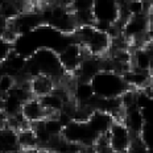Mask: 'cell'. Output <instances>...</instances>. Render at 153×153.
I'll use <instances>...</instances> for the list:
<instances>
[{"mask_svg":"<svg viewBox=\"0 0 153 153\" xmlns=\"http://www.w3.org/2000/svg\"><path fill=\"white\" fill-rule=\"evenodd\" d=\"M92 92L99 99H115L120 98L129 90L123 75L110 70H100L90 79Z\"/></svg>","mask_w":153,"mask_h":153,"instance_id":"cell-1","label":"cell"},{"mask_svg":"<svg viewBox=\"0 0 153 153\" xmlns=\"http://www.w3.org/2000/svg\"><path fill=\"white\" fill-rule=\"evenodd\" d=\"M76 44H79L86 53L95 58H102L110 50L111 40L106 32H102L94 25L76 27L74 29Z\"/></svg>","mask_w":153,"mask_h":153,"instance_id":"cell-2","label":"cell"},{"mask_svg":"<svg viewBox=\"0 0 153 153\" xmlns=\"http://www.w3.org/2000/svg\"><path fill=\"white\" fill-rule=\"evenodd\" d=\"M29 74H32V78L42 74L50 76L56 82L62 74H65V71H63L61 66V62H59L58 53L53 52L50 49L37 50L30 58Z\"/></svg>","mask_w":153,"mask_h":153,"instance_id":"cell-3","label":"cell"},{"mask_svg":"<svg viewBox=\"0 0 153 153\" xmlns=\"http://www.w3.org/2000/svg\"><path fill=\"white\" fill-rule=\"evenodd\" d=\"M91 13L94 27L102 32H107L111 25H116L120 19V3L114 0H95L92 1Z\"/></svg>","mask_w":153,"mask_h":153,"instance_id":"cell-4","label":"cell"},{"mask_svg":"<svg viewBox=\"0 0 153 153\" xmlns=\"http://www.w3.org/2000/svg\"><path fill=\"white\" fill-rule=\"evenodd\" d=\"M61 137L69 144H74L78 146H91L97 141V136L92 133L87 124L76 122H69L63 127Z\"/></svg>","mask_w":153,"mask_h":153,"instance_id":"cell-5","label":"cell"},{"mask_svg":"<svg viewBox=\"0 0 153 153\" xmlns=\"http://www.w3.org/2000/svg\"><path fill=\"white\" fill-rule=\"evenodd\" d=\"M108 148L116 153H127L132 144V135L122 122H114L110 131L107 132Z\"/></svg>","mask_w":153,"mask_h":153,"instance_id":"cell-6","label":"cell"},{"mask_svg":"<svg viewBox=\"0 0 153 153\" xmlns=\"http://www.w3.org/2000/svg\"><path fill=\"white\" fill-rule=\"evenodd\" d=\"M86 56H88L86 53V50L82 48L79 44H69L68 46H65L61 52L58 53V58L61 62V66L65 73H70L74 74L78 70L81 62L83 61Z\"/></svg>","mask_w":153,"mask_h":153,"instance_id":"cell-7","label":"cell"},{"mask_svg":"<svg viewBox=\"0 0 153 153\" xmlns=\"http://www.w3.org/2000/svg\"><path fill=\"white\" fill-rule=\"evenodd\" d=\"M114 122H115V119L112 115L104 112V111H100V110H94L90 114L86 124L92 131V133L98 137V136L106 135L108 131H110Z\"/></svg>","mask_w":153,"mask_h":153,"instance_id":"cell-8","label":"cell"},{"mask_svg":"<svg viewBox=\"0 0 153 153\" xmlns=\"http://www.w3.org/2000/svg\"><path fill=\"white\" fill-rule=\"evenodd\" d=\"M20 112L25 119V122L29 124V126L36 124V123H41L48 117V112L37 98H30L27 102H24L23 106H21Z\"/></svg>","mask_w":153,"mask_h":153,"instance_id":"cell-9","label":"cell"},{"mask_svg":"<svg viewBox=\"0 0 153 153\" xmlns=\"http://www.w3.org/2000/svg\"><path fill=\"white\" fill-rule=\"evenodd\" d=\"M131 70L143 73L152 71V48L151 42L144 48L135 49L131 53Z\"/></svg>","mask_w":153,"mask_h":153,"instance_id":"cell-10","label":"cell"},{"mask_svg":"<svg viewBox=\"0 0 153 153\" xmlns=\"http://www.w3.org/2000/svg\"><path fill=\"white\" fill-rule=\"evenodd\" d=\"M122 123L127 127V129L129 131V133L132 135V137H139L140 132H141L143 127H144V119L143 115L140 112L139 108H136L135 106L124 108L123 110V119Z\"/></svg>","mask_w":153,"mask_h":153,"instance_id":"cell-11","label":"cell"},{"mask_svg":"<svg viewBox=\"0 0 153 153\" xmlns=\"http://www.w3.org/2000/svg\"><path fill=\"white\" fill-rule=\"evenodd\" d=\"M54 87H56L54 79H52L50 76L42 75V74L33 76L29 81L30 94H32V97L37 98V99L41 97H45L48 94H52Z\"/></svg>","mask_w":153,"mask_h":153,"instance_id":"cell-12","label":"cell"},{"mask_svg":"<svg viewBox=\"0 0 153 153\" xmlns=\"http://www.w3.org/2000/svg\"><path fill=\"white\" fill-rule=\"evenodd\" d=\"M90 82L75 81L71 88V98L75 104H88L94 98Z\"/></svg>","mask_w":153,"mask_h":153,"instance_id":"cell-13","label":"cell"},{"mask_svg":"<svg viewBox=\"0 0 153 153\" xmlns=\"http://www.w3.org/2000/svg\"><path fill=\"white\" fill-rule=\"evenodd\" d=\"M122 75L124 81H126V83L128 85V87L132 88V90H143L146 86L151 85V73L128 70V71Z\"/></svg>","mask_w":153,"mask_h":153,"instance_id":"cell-14","label":"cell"},{"mask_svg":"<svg viewBox=\"0 0 153 153\" xmlns=\"http://www.w3.org/2000/svg\"><path fill=\"white\" fill-rule=\"evenodd\" d=\"M17 151H20L17 132L8 127L0 129V153H17Z\"/></svg>","mask_w":153,"mask_h":153,"instance_id":"cell-15","label":"cell"},{"mask_svg":"<svg viewBox=\"0 0 153 153\" xmlns=\"http://www.w3.org/2000/svg\"><path fill=\"white\" fill-rule=\"evenodd\" d=\"M17 143H19V148L23 152L36 151V149H38L36 133H34V131L32 129L30 126L17 132Z\"/></svg>","mask_w":153,"mask_h":153,"instance_id":"cell-16","label":"cell"},{"mask_svg":"<svg viewBox=\"0 0 153 153\" xmlns=\"http://www.w3.org/2000/svg\"><path fill=\"white\" fill-rule=\"evenodd\" d=\"M38 100L42 104V107L45 108V111L48 112V116H50V115H58L63 110V106H65L63 100L58 95L54 94V92L38 98Z\"/></svg>","mask_w":153,"mask_h":153,"instance_id":"cell-17","label":"cell"},{"mask_svg":"<svg viewBox=\"0 0 153 153\" xmlns=\"http://www.w3.org/2000/svg\"><path fill=\"white\" fill-rule=\"evenodd\" d=\"M27 59L24 58L21 54H17V53H15L13 50L11 52V54L8 56V58L5 59V62L3 63V65L7 68L9 71H13V73H20L21 70H24L25 69V66H27Z\"/></svg>","mask_w":153,"mask_h":153,"instance_id":"cell-18","label":"cell"},{"mask_svg":"<svg viewBox=\"0 0 153 153\" xmlns=\"http://www.w3.org/2000/svg\"><path fill=\"white\" fill-rule=\"evenodd\" d=\"M16 85V79L13 75L4 73L0 75V97H5Z\"/></svg>","mask_w":153,"mask_h":153,"instance_id":"cell-19","label":"cell"},{"mask_svg":"<svg viewBox=\"0 0 153 153\" xmlns=\"http://www.w3.org/2000/svg\"><path fill=\"white\" fill-rule=\"evenodd\" d=\"M12 50H13L12 49V44L7 42L4 38L0 37V65H3L5 62V59L8 58V56L11 54Z\"/></svg>","mask_w":153,"mask_h":153,"instance_id":"cell-20","label":"cell"},{"mask_svg":"<svg viewBox=\"0 0 153 153\" xmlns=\"http://www.w3.org/2000/svg\"><path fill=\"white\" fill-rule=\"evenodd\" d=\"M127 153H151V151L140 141L139 137H135L132 140V144H131Z\"/></svg>","mask_w":153,"mask_h":153,"instance_id":"cell-21","label":"cell"},{"mask_svg":"<svg viewBox=\"0 0 153 153\" xmlns=\"http://www.w3.org/2000/svg\"><path fill=\"white\" fill-rule=\"evenodd\" d=\"M7 25H8V20L7 19H4L3 16H0V37H1V34L4 33Z\"/></svg>","mask_w":153,"mask_h":153,"instance_id":"cell-22","label":"cell"},{"mask_svg":"<svg viewBox=\"0 0 153 153\" xmlns=\"http://www.w3.org/2000/svg\"><path fill=\"white\" fill-rule=\"evenodd\" d=\"M7 122H8V116L4 112H0V129L7 127Z\"/></svg>","mask_w":153,"mask_h":153,"instance_id":"cell-23","label":"cell"},{"mask_svg":"<svg viewBox=\"0 0 153 153\" xmlns=\"http://www.w3.org/2000/svg\"><path fill=\"white\" fill-rule=\"evenodd\" d=\"M0 112H4V97H0Z\"/></svg>","mask_w":153,"mask_h":153,"instance_id":"cell-24","label":"cell"}]
</instances>
